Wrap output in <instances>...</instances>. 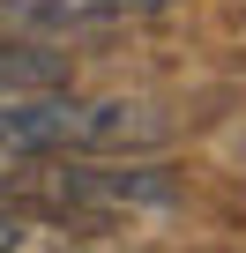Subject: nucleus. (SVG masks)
<instances>
[{"label": "nucleus", "mask_w": 246, "mask_h": 253, "mask_svg": "<svg viewBox=\"0 0 246 253\" xmlns=\"http://www.w3.org/2000/svg\"><path fill=\"white\" fill-rule=\"evenodd\" d=\"M112 238L97 223H75L38 201H0V253H104Z\"/></svg>", "instance_id": "obj_2"}, {"label": "nucleus", "mask_w": 246, "mask_h": 253, "mask_svg": "<svg viewBox=\"0 0 246 253\" xmlns=\"http://www.w3.org/2000/svg\"><path fill=\"white\" fill-rule=\"evenodd\" d=\"M38 89H75L67 82V52H52L38 38H0V112L38 97Z\"/></svg>", "instance_id": "obj_3"}, {"label": "nucleus", "mask_w": 246, "mask_h": 253, "mask_svg": "<svg viewBox=\"0 0 246 253\" xmlns=\"http://www.w3.org/2000/svg\"><path fill=\"white\" fill-rule=\"evenodd\" d=\"M164 8H172V0H0V38L60 45V38L112 30V23H142V15H164Z\"/></svg>", "instance_id": "obj_1"}]
</instances>
